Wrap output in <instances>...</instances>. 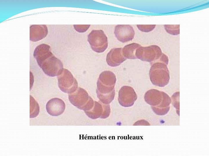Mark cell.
<instances>
[{
    "mask_svg": "<svg viewBox=\"0 0 209 156\" xmlns=\"http://www.w3.org/2000/svg\"><path fill=\"white\" fill-rule=\"evenodd\" d=\"M116 81L115 75L111 71H105L100 74L96 90L98 97L103 102L109 103L113 99Z\"/></svg>",
    "mask_w": 209,
    "mask_h": 156,
    "instance_id": "obj_1",
    "label": "cell"
},
{
    "mask_svg": "<svg viewBox=\"0 0 209 156\" xmlns=\"http://www.w3.org/2000/svg\"><path fill=\"white\" fill-rule=\"evenodd\" d=\"M87 40L92 50L97 53L103 52L108 47L107 37L102 30H92Z\"/></svg>",
    "mask_w": 209,
    "mask_h": 156,
    "instance_id": "obj_2",
    "label": "cell"
},
{
    "mask_svg": "<svg viewBox=\"0 0 209 156\" xmlns=\"http://www.w3.org/2000/svg\"><path fill=\"white\" fill-rule=\"evenodd\" d=\"M69 98L71 103L80 109L89 110L93 105V101L87 92L80 87L74 92L69 94Z\"/></svg>",
    "mask_w": 209,
    "mask_h": 156,
    "instance_id": "obj_3",
    "label": "cell"
},
{
    "mask_svg": "<svg viewBox=\"0 0 209 156\" xmlns=\"http://www.w3.org/2000/svg\"><path fill=\"white\" fill-rule=\"evenodd\" d=\"M58 86L60 90L65 93H71L75 92L78 87V83L71 72L64 68L61 74L57 77Z\"/></svg>",
    "mask_w": 209,
    "mask_h": 156,
    "instance_id": "obj_4",
    "label": "cell"
},
{
    "mask_svg": "<svg viewBox=\"0 0 209 156\" xmlns=\"http://www.w3.org/2000/svg\"><path fill=\"white\" fill-rule=\"evenodd\" d=\"M39 66L45 74L51 77L58 76L64 69L62 62L53 55L45 60Z\"/></svg>",
    "mask_w": 209,
    "mask_h": 156,
    "instance_id": "obj_5",
    "label": "cell"
},
{
    "mask_svg": "<svg viewBox=\"0 0 209 156\" xmlns=\"http://www.w3.org/2000/svg\"><path fill=\"white\" fill-rule=\"evenodd\" d=\"M162 54L160 48L157 45H153L140 47L136 49L135 55L137 58L150 62L159 59Z\"/></svg>",
    "mask_w": 209,
    "mask_h": 156,
    "instance_id": "obj_6",
    "label": "cell"
},
{
    "mask_svg": "<svg viewBox=\"0 0 209 156\" xmlns=\"http://www.w3.org/2000/svg\"><path fill=\"white\" fill-rule=\"evenodd\" d=\"M114 33L117 39L121 42H129L134 38L135 32L133 27L130 25H119L115 27Z\"/></svg>",
    "mask_w": 209,
    "mask_h": 156,
    "instance_id": "obj_7",
    "label": "cell"
},
{
    "mask_svg": "<svg viewBox=\"0 0 209 156\" xmlns=\"http://www.w3.org/2000/svg\"><path fill=\"white\" fill-rule=\"evenodd\" d=\"M65 104L61 99L53 98L50 100L46 105L47 112L52 116H58L61 114L64 111Z\"/></svg>",
    "mask_w": 209,
    "mask_h": 156,
    "instance_id": "obj_8",
    "label": "cell"
},
{
    "mask_svg": "<svg viewBox=\"0 0 209 156\" xmlns=\"http://www.w3.org/2000/svg\"><path fill=\"white\" fill-rule=\"evenodd\" d=\"M122 49V48H113L108 53L106 61L109 66L112 67L118 66L126 60L123 55Z\"/></svg>",
    "mask_w": 209,
    "mask_h": 156,
    "instance_id": "obj_9",
    "label": "cell"
},
{
    "mask_svg": "<svg viewBox=\"0 0 209 156\" xmlns=\"http://www.w3.org/2000/svg\"><path fill=\"white\" fill-rule=\"evenodd\" d=\"M53 55L51 51L50 46L44 43L37 46L33 53V56L39 66L45 60Z\"/></svg>",
    "mask_w": 209,
    "mask_h": 156,
    "instance_id": "obj_10",
    "label": "cell"
},
{
    "mask_svg": "<svg viewBox=\"0 0 209 156\" xmlns=\"http://www.w3.org/2000/svg\"><path fill=\"white\" fill-rule=\"evenodd\" d=\"M48 29L45 25H33L30 26V40L35 42L44 38L47 35Z\"/></svg>",
    "mask_w": 209,
    "mask_h": 156,
    "instance_id": "obj_11",
    "label": "cell"
},
{
    "mask_svg": "<svg viewBox=\"0 0 209 156\" xmlns=\"http://www.w3.org/2000/svg\"><path fill=\"white\" fill-rule=\"evenodd\" d=\"M141 46L136 43H132L125 45L122 49V53L126 59H137L135 53L136 49Z\"/></svg>",
    "mask_w": 209,
    "mask_h": 156,
    "instance_id": "obj_12",
    "label": "cell"
},
{
    "mask_svg": "<svg viewBox=\"0 0 209 156\" xmlns=\"http://www.w3.org/2000/svg\"><path fill=\"white\" fill-rule=\"evenodd\" d=\"M39 111L38 104L34 99L30 95V118L36 117L38 115Z\"/></svg>",
    "mask_w": 209,
    "mask_h": 156,
    "instance_id": "obj_13",
    "label": "cell"
},
{
    "mask_svg": "<svg viewBox=\"0 0 209 156\" xmlns=\"http://www.w3.org/2000/svg\"><path fill=\"white\" fill-rule=\"evenodd\" d=\"M165 29L168 33L173 35L179 34V25H165Z\"/></svg>",
    "mask_w": 209,
    "mask_h": 156,
    "instance_id": "obj_14",
    "label": "cell"
},
{
    "mask_svg": "<svg viewBox=\"0 0 209 156\" xmlns=\"http://www.w3.org/2000/svg\"><path fill=\"white\" fill-rule=\"evenodd\" d=\"M136 26L140 31L145 32H148L154 29L156 25H137Z\"/></svg>",
    "mask_w": 209,
    "mask_h": 156,
    "instance_id": "obj_15",
    "label": "cell"
},
{
    "mask_svg": "<svg viewBox=\"0 0 209 156\" xmlns=\"http://www.w3.org/2000/svg\"><path fill=\"white\" fill-rule=\"evenodd\" d=\"M75 30L80 33L86 31L89 28L90 25H73Z\"/></svg>",
    "mask_w": 209,
    "mask_h": 156,
    "instance_id": "obj_16",
    "label": "cell"
}]
</instances>
